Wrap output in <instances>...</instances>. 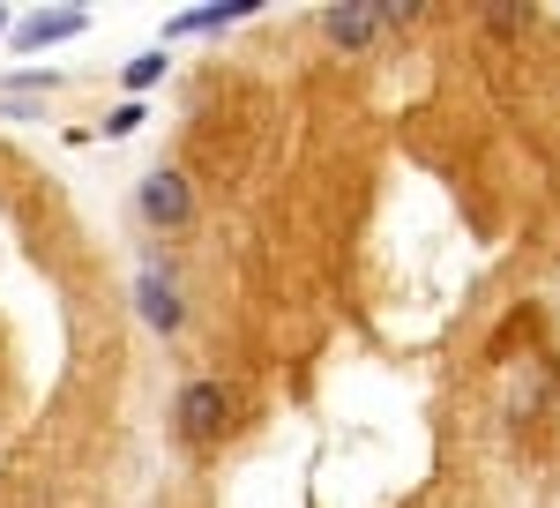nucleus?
<instances>
[{
	"mask_svg": "<svg viewBox=\"0 0 560 508\" xmlns=\"http://www.w3.org/2000/svg\"><path fill=\"white\" fill-rule=\"evenodd\" d=\"M553 381H560V367L546 359V351L516 359V374H509V426L546 419V404H553Z\"/></svg>",
	"mask_w": 560,
	"mask_h": 508,
	"instance_id": "nucleus-4",
	"label": "nucleus"
},
{
	"mask_svg": "<svg viewBox=\"0 0 560 508\" xmlns=\"http://www.w3.org/2000/svg\"><path fill=\"white\" fill-rule=\"evenodd\" d=\"M165 68H173V60H165V45H142V53H135L128 68H120V90H128V97H142V90L158 83Z\"/></svg>",
	"mask_w": 560,
	"mask_h": 508,
	"instance_id": "nucleus-8",
	"label": "nucleus"
},
{
	"mask_svg": "<svg viewBox=\"0 0 560 508\" xmlns=\"http://www.w3.org/2000/svg\"><path fill=\"white\" fill-rule=\"evenodd\" d=\"M255 8H261V0H202V8L173 15L158 45H173V38H202V31H224V23H240V15H255Z\"/></svg>",
	"mask_w": 560,
	"mask_h": 508,
	"instance_id": "nucleus-6",
	"label": "nucleus"
},
{
	"mask_svg": "<svg viewBox=\"0 0 560 508\" xmlns=\"http://www.w3.org/2000/svg\"><path fill=\"white\" fill-rule=\"evenodd\" d=\"M135 307H142V322H150V330H165V337H173V330H187L179 285L158 269V262H142V277H135Z\"/></svg>",
	"mask_w": 560,
	"mask_h": 508,
	"instance_id": "nucleus-5",
	"label": "nucleus"
},
{
	"mask_svg": "<svg viewBox=\"0 0 560 508\" xmlns=\"http://www.w3.org/2000/svg\"><path fill=\"white\" fill-rule=\"evenodd\" d=\"M83 31H90L83 8H52V15H23L8 38H15V45H60V38H83Z\"/></svg>",
	"mask_w": 560,
	"mask_h": 508,
	"instance_id": "nucleus-7",
	"label": "nucleus"
},
{
	"mask_svg": "<svg viewBox=\"0 0 560 508\" xmlns=\"http://www.w3.org/2000/svg\"><path fill=\"white\" fill-rule=\"evenodd\" d=\"M404 15H411L404 0H337V8H322V38L337 45V53H359V45H374Z\"/></svg>",
	"mask_w": 560,
	"mask_h": 508,
	"instance_id": "nucleus-3",
	"label": "nucleus"
},
{
	"mask_svg": "<svg viewBox=\"0 0 560 508\" xmlns=\"http://www.w3.org/2000/svg\"><path fill=\"white\" fill-rule=\"evenodd\" d=\"M232 419H240V389L224 374H187L173 389V434L179 449H217L224 434H232Z\"/></svg>",
	"mask_w": 560,
	"mask_h": 508,
	"instance_id": "nucleus-1",
	"label": "nucleus"
},
{
	"mask_svg": "<svg viewBox=\"0 0 560 508\" xmlns=\"http://www.w3.org/2000/svg\"><path fill=\"white\" fill-rule=\"evenodd\" d=\"M135 217H142L150 232H187V217H195V180L179 165H150L142 187H135Z\"/></svg>",
	"mask_w": 560,
	"mask_h": 508,
	"instance_id": "nucleus-2",
	"label": "nucleus"
},
{
	"mask_svg": "<svg viewBox=\"0 0 560 508\" xmlns=\"http://www.w3.org/2000/svg\"><path fill=\"white\" fill-rule=\"evenodd\" d=\"M0 31H15V23H8V8H0Z\"/></svg>",
	"mask_w": 560,
	"mask_h": 508,
	"instance_id": "nucleus-11",
	"label": "nucleus"
},
{
	"mask_svg": "<svg viewBox=\"0 0 560 508\" xmlns=\"http://www.w3.org/2000/svg\"><path fill=\"white\" fill-rule=\"evenodd\" d=\"M142 127V97H120L113 113H105V135H135Z\"/></svg>",
	"mask_w": 560,
	"mask_h": 508,
	"instance_id": "nucleus-9",
	"label": "nucleus"
},
{
	"mask_svg": "<svg viewBox=\"0 0 560 508\" xmlns=\"http://www.w3.org/2000/svg\"><path fill=\"white\" fill-rule=\"evenodd\" d=\"M15 90H60V76L52 68H31V76H15Z\"/></svg>",
	"mask_w": 560,
	"mask_h": 508,
	"instance_id": "nucleus-10",
	"label": "nucleus"
}]
</instances>
